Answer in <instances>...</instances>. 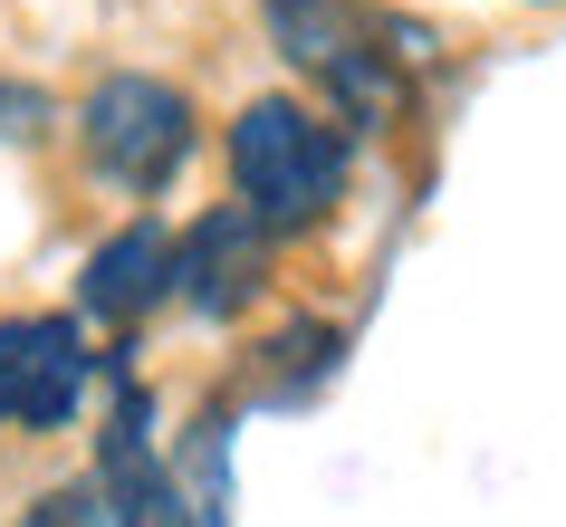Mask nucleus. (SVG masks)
Here are the masks:
<instances>
[{
    "instance_id": "9b49d317",
    "label": "nucleus",
    "mask_w": 566,
    "mask_h": 527,
    "mask_svg": "<svg viewBox=\"0 0 566 527\" xmlns=\"http://www.w3.org/2000/svg\"><path fill=\"white\" fill-rule=\"evenodd\" d=\"M49 116H59V106H49L39 87H20V77H0V145H30V135H39Z\"/></svg>"
},
{
    "instance_id": "0eeeda50",
    "label": "nucleus",
    "mask_w": 566,
    "mask_h": 527,
    "mask_svg": "<svg viewBox=\"0 0 566 527\" xmlns=\"http://www.w3.org/2000/svg\"><path fill=\"white\" fill-rule=\"evenodd\" d=\"M260 10H269L279 59L307 67V77H336V67L365 49V10H356V0H260Z\"/></svg>"
},
{
    "instance_id": "39448f33",
    "label": "nucleus",
    "mask_w": 566,
    "mask_h": 527,
    "mask_svg": "<svg viewBox=\"0 0 566 527\" xmlns=\"http://www.w3.org/2000/svg\"><path fill=\"white\" fill-rule=\"evenodd\" d=\"M260 278H269V231H260L240 202L202 211V221L182 231V268H174V288L192 297L202 317H240V307L260 297Z\"/></svg>"
},
{
    "instance_id": "6e6552de",
    "label": "nucleus",
    "mask_w": 566,
    "mask_h": 527,
    "mask_svg": "<svg viewBox=\"0 0 566 527\" xmlns=\"http://www.w3.org/2000/svg\"><path fill=\"white\" fill-rule=\"evenodd\" d=\"M182 527H231V412H202L182 451Z\"/></svg>"
},
{
    "instance_id": "9d476101",
    "label": "nucleus",
    "mask_w": 566,
    "mask_h": 527,
    "mask_svg": "<svg viewBox=\"0 0 566 527\" xmlns=\"http://www.w3.org/2000/svg\"><path fill=\"white\" fill-rule=\"evenodd\" d=\"M30 527H116V518H106V489L96 479H67V489H49L30 508Z\"/></svg>"
},
{
    "instance_id": "f257e3e1",
    "label": "nucleus",
    "mask_w": 566,
    "mask_h": 527,
    "mask_svg": "<svg viewBox=\"0 0 566 527\" xmlns=\"http://www.w3.org/2000/svg\"><path fill=\"white\" fill-rule=\"evenodd\" d=\"M231 182L260 231H317L346 192V125L298 96H260L231 125Z\"/></svg>"
},
{
    "instance_id": "7ed1b4c3",
    "label": "nucleus",
    "mask_w": 566,
    "mask_h": 527,
    "mask_svg": "<svg viewBox=\"0 0 566 527\" xmlns=\"http://www.w3.org/2000/svg\"><path fill=\"white\" fill-rule=\"evenodd\" d=\"M87 365L77 317H0V432H67L87 403Z\"/></svg>"
},
{
    "instance_id": "f03ea898",
    "label": "nucleus",
    "mask_w": 566,
    "mask_h": 527,
    "mask_svg": "<svg viewBox=\"0 0 566 527\" xmlns=\"http://www.w3.org/2000/svg\"><path fill=\"white\" fill-rule=\"evenodd\" d=\"M77 145H87V164L116 192H164V182L182 173V154H192V96L164 87V77H145V67H116V77H96L87 106H77Z\"/></svg>"
},
{
    "instance_id": "20e7f679",
    "label": "nucleus",
    "mask_w": 566,
    "mask_h": 527,
    "mask_svg": "<svg viewBox=\"0 0 566 527\" xmlns=\"http://www.w3.org/2000/svg\"><path fill=\"white\" fill-rule=\"evenodd\" d=\"M106 375H116V422H106V461H96L106 518L116 527H182V470L154 461V393L125 375V355Z\"/></svg>"
},
{
    "instance_id": "1a4fd4ad",
    "label": "nucleus",
    "mask_w": 566,
    "mask_h": 527,
    "mask_svg": "<svg viewBox=\"0 0 566 527\" xmlns=\"http://www.w3.org/2000/svg\"><path fill=\"white\" fill-rule=\"evenodd\" d=\"M336 326H317V317H298V326H279L269 336V403H298V393H317V383L336 375Z\"/></svg>"
},
{
    "instance_id": "423d86ee",
    "label": "nucleus",
    "mask_w": 566,
    "mask_h": 527,
    "mask_svg": "<svg viewBox=\"0 0 566 527\" xmlns=\"http://www.w3.org/2000/svg\"><path fill=\"white\" fill-rule=\"evenodd\" d=\"M174 268H182V240L164 231V221H125L116 240H96L87 268H77V307L106 326H135L154 307V297L174 288Z\"/></svg>"
}]
</instances>
